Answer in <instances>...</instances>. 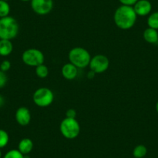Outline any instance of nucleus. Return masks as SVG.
<instances>
[{"mask_svg": "<svg viewBox=\"0 0 158 158\" xmlns=\"http://www.w3.org/2000/svg\"><path fill=\"white\" fill-rule=\"evenodd\" d=\"M11 68V63L9 60H5L0 64V70L4 72H6Z\"/></svg>", "mask_w": 158, "mask_h": 158, "instance_id": "nucleus-22", "label": "nucleus"}, {"mask_svg": "<svg viewBox=\"0 0 158 158\" xmlns=\"http://www.w3.org/2000/svg\"><path fill=\"white\" fill-rule=\"evenodd\" d=\"M33 148V143L30 138H23L18 144V150L23 155H27L32 151Z\"/></svg>", "mask_w": 158, "mask_h": 158, "instance_id": "nucleus-13", "label": "nucleus"}, {"mask_svg": "<svg viewBox=\"0 0 158 158\" xmlns=\"http://www.w3.org/2000/svg\"><path fill=\"white\" fill-rule=\"evenodd\" d=\"M23 158H30V157L28 156V154H27V155H24Z\"/></svg>", "mask_w": 158, "mask_h": 158, "instance_id": "nucleus-28", "label": "nucleus"}, {"mask_svg": "<svg viewBox=\"0 0 158 158\" xmlns=\"http://www.w3.org/2000/svg\"><path fill=\"white\" fill-rule=\"evenodd\" d=\"M133 7L137 16H146L150 15L152 10V4L150 0H138Z\"/></svg>", "mask_w": 158, "mask_h": 158, "instance_id": "nucleus-10", "label": "nucleus"}, {"mask_svg": "<svg viewBox=\"0 0 158 158\" xmlns=\"http://www.w3.org/2000/svg\"><path fill=\"white\" fill-rule=\"evenodd\" d=\"M35 72H36V76L40 78H46L49 74V69L44 64H42L36 67Z\"/></svg>", "mask_w": 158, "mask_h": 158, "instance_id": "nucleus-17", "label": "nucleus"}, {"mask_svg": "<svg viewBox=\"0 0 158 158\" xmlns=\"http://www.w3.org/2000/svg\"><path fill=\"white\" fill-rule=\"evenodd\" d=\"M23 156L24 155L20 153L19 150L13 149V150H10L6 152V154L4 155L3 158H23Z\"/></svg>", "mask_w": 158, "mask_h": 158, "instance_id": "nucleus-20", "label": "nucleus"}, {"mask_svg": "<svg viewBox=\"0 0 158 158\" xmlns=\"http://www.w3.org/2000/svg\"><path fill=\"white\" fill-rule=\"evenodd\" d=\"M60 131L64 138L68 139H74L80 134L81 127L76 118L66 117L60 123Z\"/></svg>", "mask_w": 158, "mask_h": 158, "instance_id": "nucleus-4", "label": "nucleus"}, {"mask_svg": "<svg viewBox=\"0 0 158 158\" xmlns=\"http://www.w3.org/2000/svg\"><path fill=\"white\" fill-rule=\"evenodd\" d=\"M20 1H22V2H30L31 0H20Z\"/></svg>", "mask_w": 158, "mask_h": 158, "instance_id": "nucleus-29", "label": "nucleus"}, {"mask_svg": "<svg viewBox=\"0 0 158 158\" xmlns=\"http://www.w3.org/2000/svg\"><path fill=\"white\" fill-rule=\"evenodd\" d=\"M109 67V60L103 54H97L91 59L89 68L95 74H102L108 70Z\"/></svg>", "mask_w": 158, "mask_h": 158, "instance_id": "nucleus-7", "label": "nucleus"}, {"mask_svg": "<svg viewBox=\"0 0 158 158\" xmlns=\"http://www.w3.org/2000/svg\"><path fill=\"white\" fill-rule=\"evenodd\" d=\"M30 4L33 11L40 16L49 14L54 8L53 0H31Z\"/></svg>", "mask_w": 158, "mask_h": 158, "instance_id": "nucleus-8", "label": "nucleus"}, {"mask_svg": "<svg viewBox=\"0 0 158 158\" xmlns=\"http://www.w3.org/2000/svg\"><path fill=\"white\" fill-rule=\"evenodd\" d=\"M156 112L158 113V102H156Z\"/></svg>", "mask_w": 158, "mask_h": 158, "instance_id": "nucleus-27", "label": "nucleus"}, {"mask_svg": "<svg viewBox=\"0 0 158 158\" xmlns=\"http://www.w3.org/2000/svg\"><path fill=\"white\" fill-rule=\"evenodd\" d=\"M19 29V23L15 18L10 16L0 18V39L12 40L18 35Z\"/></svg>", "mask_w": 158, "mask_h": 158, "instance_id": "nucleus-2", "label": "nucleus"}, {"mask_svg": "<svg viewBox=\"0 0 158 158\" xmlns=\"http://www.w3.org/2000/svg\"><path fill=\"white\" fill-rule=\"evenodd\" d=\"M147 154V148L143 144L136 146L133 150V155L135 158H143Z\"/></svg>", "mask_w": 158, "mask_h": 158, "instance_id": "nucleus-15", "label": "nucleus"}, {"mask_svg": "<svg viewBox=\"0 0 158 158\" xmlns=\"http://www.w3.org/2000/svg\"><path fill=\"white\" fill-rule=\"evenodd\" d=\"M5 1H7V0H5Z\"/></svg>", "mask_w": 158, "mask_h": 158, "instance_id": "nucleus-31", "label": "nucleus"}, {"mask_svg": "<svg viewBox=\"0 0 158 158\" xmlns=\"http://www.w3.org/2000/svg\"><path fill=\"white\" fill-rule=\"evenodd\" d=\"M157 44H158V43H157Z\"/></svg>", "mask_w": 158, "mask_h": 158, "instance_id": "nucleus-33", "label": "nucleus"}, {"mask_svg": "<svg viewBox=\"0 0 158 158\" xmlns=\"http://www.w3.org/2000/svg\"><path fill=\"white\" fill-rule=\"evenodd\" d=\"M0 158H2V151H1V149H0Z\"/></svg>", "mask_w": 158, "mask_h": 158, "instance_id": "nucleus-30", "label": "nucleus"}, {"mask_svg": "<svg viewBox=\"0 0 158 158\" xmlns=\"http://www.w3.org/2000/svg\"><path fill=\"white\" fill-rule=\"evenodd\" d=\"M54 100V94L48 88H40L33 95V101L36 106L41 108L51 106Z\"/></svg>", "mask_w": 158, "mask_h": 158, "instance_id": "nucleus-5", "label": "nucleus"}, {"mask_svg": "<svg viewBox=\"0 0 158 158\" xmlns=\"http://www.w3.org/2000/svg\"><path fill=\"white\" fill-rule=\"evenodd\" d=\"M143 158H145V157H143Z\"/></svg>", "mask_w": 158, "mask_h": 158, "instance_id": "nucleus-32", "label": "nucleus"}, {"mask_svg": "<svg viewBox=\"0 0 158 158\" xmlns=\"http://www.w3.org/2000/svg\"><path fill=\"white\" fill-rule=\"evenodd\" d=\"M10 4L5 0H0V18L6 17L10 15Z\"/></svg>", "mask_w": 158, "mask_h": 158, "instance_id": "nucleus-18", "label": "nucleus"}, {"mask_svg": "<svg viewBox=\"0 0 158 158\" xmlns=\"http://www.w3.org/2000/svg\"><path fill=\"white\" fill-rule=\"evenodd\" d=\"M22 60L26 65L30 67H37L44 62V55L41 51L36 48H30L23 53Z\"/></svg>", "mask_w": 158, "mask_h": 158, "instance_id": "nucleus-6", "label": "nucleus"}, {"mask_svg": "<svg viewBox=\"0 0 158 158\" xmlns=\"http://www.w3.org/2000/svg\"><path fill=\"white\" fill-rule=\"evenodd\" d=\"M13 51V44L10 40L0 39V56L7 57Z\"/></svg>", "mask_w": 158, "mask_h": 158, "instance_id": "nucleus-14", "label": "nucleus"}, {"mask_svg": "<svg viewBox=\"0 0 158 158\" xmlns=\"http://www.w3.org/2000/svg\"><path fill=\"white\" fill-rule=\"evenodd\" d=\"M68 59L70 60V63L73 64L79 69H83L89 66L92 57L85 48L76 47L69 51Z\"/></svg>", "mask_w": 158, "mask_h": 158, "instance_id": "nucleus-3", "label": "nucleus"}, {"mask_svg": "<svg viewBox=\"0 0 158 158\" xmlns=\"http://www.w3.org/2000/svg\"><path fill=\"white\" fill-rule=\"evenodd\" d=\"M15 118L19 125L22 126V127H26V126L29 125L31 121V113L28 108L22 106L16 110Z\"/></svg>", "mask_w": 158, "mask_h": 158, "instance_id": "nucleus-9", "label": "nucleus"}, {"mask_svg": "<svg viewBox=\"0 0 158 158\" xmlns=\"http://www.w3.org/2000/svg\"><path fill=\"white\" fill-rule=\"evenodd\" d=\"M95 74H95V73L94 72V71H90L89 73H88V77H89V79H92V78H93V77H95Z\"/></svg>", "mask_w": 158, "mask_h": 158, "instance_id": "nucleus-26", "label": "nucleus"}, {"mask_svg": "<svg viewBox=\"0 0 158 158\" xmlns=\"http://www.w3.org/2000/svg\"><path fill=\"white\" fill-rule=\"evenodd\" d=\"M10 141V136L6 130L0 129V149L6 147Z\"/></svg>", "mask_w": 158, "mask_h": 158, "instance_id": "nucleus-19", "label": "nucleus"}, {"mask_svg": "<svg viewBox=\"0 0 158 158\" xmlns=\"http://www.w3.org/2000/svg\"><path fill=\"white\" fill-rule=\"evenodd\" d=\"M147 25L150 28L158 30V11L153 12L149 15L147 18Z\"/></svg>", "mask_w": 158, "mask_h": 158, "instance_id": "nucleus-16", "label": "nucleus"}, {"mask_svg": "<svg viewBox=\"0 0 158 158\" xmlns=\"http://www.w3.org/2000/svg\"><path fill=\"white\" fill-rule=\"evenodd\" d=\"M137 15L133 6L121 5L114 13V23L121 30H130L136 24Z\"/></svg>", "mask_w": 158, "mask_h": 158, "instance_id": "nucleus-1", "label": "nucleus"}, {"mask_svg": "<svg viewBox=\"0 0 158 158\" xmlns=\"http://www.w3.org/2000/svg\"><path fill=\"white\" fill-rule=\"evenodd\" d=\"M65 115H66L67 118H75L76 115H77V112H76V111L74 109H69L68 110H67Z\"/></svg>", "mask_w": 158, "mask_h": 158, "instance_id": "nucleus-24", "label": "nucleus"}, {"mask_svg": "<svg viewBox=\"0 0 158 158\" xmlns=\"http://www.w3.org/2000/svg\"><path fill=\"white\" fill-rule=\"evenodd\" d=\"M5 98H4L2 95H0V107L3 106L4 105H5Z\"/></svg>", "mask_w": 158, "mask_h": 158, "instance_id": "nucleus-25", "label": "nucleus"}, {"mask_svg": "<svg viewBox=\"0 0 158 158\" xmlns=\"http://www.w3.org/2000/svg\"><path fill=\"white\" fill-rule=\"evenodd\" d=\"M7 81H8V77L6 72L0 70V89L5 87L7 84Z\"/></svg>", "mask_w": 158, "mask_h": 158, "instance_id": "nucleus-21", "label": "nucleus"}, {"mask_svg": "<svg viewBox=\"0 0 158 158\" xmlns=\"http://www.w3.org/2000/svg\"><path fill=\"white\" fill-rule=\"evenodd\" d=\"M137 1L138 0H118V2H120L122 5L130 6H133Z\"/></svg>", "mask_w": 158, "mask_h": 158, "instance_id": "nucleus-23", "label": "nucleus"}, {"mask_svg": "<svg viewBox=\"0 0 158 158\" xmlns=\"http://www.w3.org/2000/svg\"><path fill=\"white\" fill-rule=\"evenodd\" d=\"M143 36L144 40L147 43L151 44L158 43V32L156 30L148 27L143 31Z\"/></svg>", "mask_w": 158, "mask_h": 158, "instance_id": "nucleus-12", "label": "nucleus"}, {"mask_svg": "<svg viewBox=\"0 0 158 158\" xmlns=\"http://www.w3.org/2000/svg\"><path fill=\"white\" fill-rule=\"evenodd\" d=\"M77 73H78V68L70 62L65 64L61 68V74L63 77L69 81L75 79L77 76Z\"/></svg>", "mask_w": 158, "mask_h": 158, "instance_id": "nucleus-11", "label": "nucleus"}]
</instances>
